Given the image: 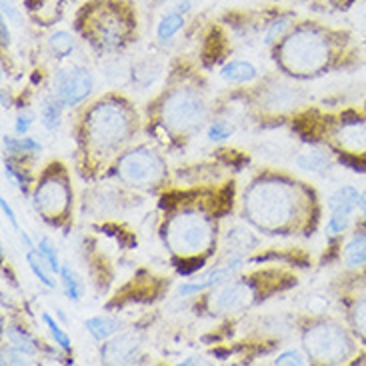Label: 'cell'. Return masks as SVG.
Returning <instances> with one entry per match:
<instances>
[{
    "label": "cell",
    "mask_w": 366,
    "mask_h": 366,
    "mask_svg": "<svg viewBox=\"0 0 366 366\" xmlns=\"http://www.w3.org/2000/svg\"><path fill=\"white\" fill-rule=\"evenodd\" d=\"M350 36L342 30L327 29L317 22H305L288 34L280 46L285 66L298 74L322 72L340 56L345 59Z\"/></svg>",
    "instance_id": "cell-1"
},
{
    "label": "cell",
    "mask_w": 366,
    "mask_h": 366,
    "mask_svg": "<svg viewBox=\"0 0 366 366\" xmlns=\"http://www.w3.org/2000/svg\"><path fill=\"white\" fill-rule=\"evenodd\" d=\"M134 20L124 2L92 0L82 9L79 29L102 49H117L129 36Z\"/></svg>",
    "instance_id": "cell-2"
},
{
    "label": "cell",
    "mask_w": 366,
    "mask_h": 366,
    "mask_svg": "<svg viewBox=\"0 0 366 366\" xmlns=\"http://www.w3.org/2000/svg\"><path fill=\"white\" fill-rule=\"evenodd\" d=\"M305 347L308 355L318 362L340 365L347 362L355 352V340L337 322H322L305 335Z\"/></svg>",
    "instance_id": "cell-3"
},
{
    "label": "cell",
    "mask_w": 366,
    "mask_h": 366,
    "mask_svg": "<svg viewBox=\"0 0 366 366\" xmlns=\"http://www.w3.org/2000/svg\"><path fill=\"white\" fill-rule=\"evenodd\" d=\"M210 238H212L210 222L197 212L180 214L170 227L172 247H174V250L184 252V254L204 250L210 244Z\"/></svg>",
    "instance_id": "cell-4"
},
{
    "label": "cell",
    "mask_w": 366,
    "mask_h": 366,
    "mask_svg": "<svg viewBox=\"0 0 366 366\" xmlns=\"http://www.w3.org/2000/svg\"><path fill=\"white\" fill-rule=\"evenodd\" d=\"M330 218L327 222V234L330 238L342 234L350 224V218L360 208V194L355 187H340L328 198Z\"/></svg>",
    "instance_id": "cell-5"
},
{
    "label": "cell",
    "mask_w": 366,
    "mask_h": 366,
    "mask_svg": "<svg viewBox=\"0 0 366 366\" xmlns=\"http://www.w3.org/2000/svg\"><path fill=\"white\" fill-rule=\"evenodd\" d=\"M92 76L86 69H69L60 70L54 76V90H56V99L72 107L79 104L80 100H84L92 90Z\"/></svg>",
    "instance_id": "cell-6"
},
{
    "label": "cell",
    "mask_w": 366,
    "mask_h": 366,
    "mask_svg": "<svg viewBox=\"0 0 366 366\" xmlns=\"http://www.w3.org/2000/svg\"><path fill=\"white\" fill-rule=\"evenodd\" d=\"M90 130H92V139L109 147V144L119 142L122 134L127 132V119L122 117L119 107L100 104L90 117Z\"/></svg>",
    "instance_id": "cell-7"
},
{
    "label": "cell",
    "mask_w": 366,
    "mask_h": 366,
    "mask_svg": "<svg viewBox=\"0 0 366 366\" xmlns=\"http://www.w3.org/2000/svg\"><path fill=\"white\" fill-rule=\"evenodd\" d=\"M160 160L150 154L149 150H137L130 152L120 160V177L130 184H149L154 179H159Z\"/></svg>",
    "instance_id": "cell-8"
},
{
    "label": "cell",
    "mask_w": 366,
    "mask_h": 366,
    "mask_svg": "<svg viewBox=\"0 0 366 366\" xmlns=\"http://www.w3.org/2000/svg\"><path fill=\"white\" fill-rule=\"evenodd\" d=\"M335 140L350 157L366 154V119L350 117L340 120L335 130Z\"/></svg>",
    "instance_id": "cell-9"
},
{
    "label": "cell",
    "mask_w": 366,
    "mask_h": 366,
    "mask_svg": "<svg viewBox=\"0 0 366 366\" xmlns=\"http://www.w3.org/2000/svg\"><path fill=\"white\" fill-rule=\"evenodd\" d=\"M167 117L170 124L179 129H190L194 124H200L202 119V104L200 100L190 94H177L167 107Z\"/></svg>",
    "instance_id": "cell-10"
},
{
    "label": "cell",
    "mask_w": 366,
    "mask_h": 366,
    "mask_svg": "<svg viewBox=\"0 0 366 366\" xmlns=\"http://www.w3.org/2000/svg\"><path fill=\"white\" fill-rule=\"evenodd\" d=\"M66 202H69V188L59 180H44L34 197L36 208L49 217H54L60 210H64Z\"/></svg>",
    "instance_id": "cell-11"
},
{
    "label": "cell",
    "mask_w": 366,
    "mask_h": 366,
    "mask_svg": "<svg viewBox=\"0 0 366 366\" xmlns=\"http://www.w3.org/2000/svg\"><path fill=\"white\" fill-rule=\"evenodd\" d=\"M258 200H262L260 204L252 202V212L257 210H268V217L262 220L264 224L268 222H277V224H282L287 220L288 210H290V198H288L287 190L285 188H270V190H260L258 194ZM260 222V224H262Z\"/></svg>",
    "instance_id": "cell-12"
},
{
    "label": "cell",
    "mask_w": 366,
    "mask_h": 366,
    "mask_svg": "<svg viewBox=\"0 0 366 366\" xmlns=\"http://www.w3.org/2000/svg\"><path fill=\"white\" fill-rule=\"evenodd\" d=\"M240 267H242V260H232V262H228L227 267L212 268V270H208L204 274H200L194 282L182 285L180 287V295H192V292H198V290H204L208 287L220 285V282H224V280L232 277Z\"/></svg>",
    "instance_id": "cell-13"
},
{
    "label": "cell",
    "mask_w": 366,
    "mask_h": 366,
    "mask_svg": "<svg viewBox=\"0 0 366 366\" xmlns=\"http://www.w3.org/2000/svg\"><path fill=\"white\" fill-rule=\"evenodd\" d=\"M250 297L252 295H250L247 285H230V287H224L218 292L214 307L222 312H234V310L248 307Z\"/></svg>",
    "instance_id": "cell-14"
},
{
    "label": "cell",
    "mask_w": 366,
    "mask_h": 366,
    "mask_svg": "<svg viewBox=\"0 0 366 366\" xmlns=\"http://www.w3.org/2000/svg\"><path fill=\"white\" fill-rule=\"evenodd\" d=\"M222 79L228 80V82H250V80L257 79V69L250 64V62H244V60H232L228 62L227 66L222 69Z\"/></svg>",
    "instance_id": "cell-15"
},
{
    "label": "cell",
    "mask_w": 366,
    "mask_h": 366,
    "mask_svg": "<svg viewBox=\"0 0 366 366\" xmlns=\"http://www.w3.org/2000/svg\"><path fill=\"white\" fill-rule=\"evenodd\" d=\"M348 318H350V327L355 330V335L362 342H366V292L352 300Z\"/></svg>",
    "instance_id": "cell-16"
},
{
    "label": "cell",
    "mask_w": 366,
    "mask_h": 366,
    "mask_svg": "<svg viewBox=\"0 0 366 366\" xmlns=\"http://www.w3.org/2000/svg\"><path fill=\"white\" fill-rule=\"evenodd\" d=\"M347 264L350 268H360L366 264V232H360L347 244Z\"/></svg>",
    "instance_id": "cell-17"
},
{
    "label": "cell",
    "mask_w": 366,
    "mask_h": 366,
    "mask_svg": "<svg viewBox=\"0 0 366 366\" xmlns=\"http://www.w3.org/2000/svg\"><path fill=\"white\" fill-rule=\"evenodd\" d=\"M86 328H89V332L97 338V340H104V338H109L110 335H114L120 328V325L119 320H114V318L97 317L86 320Z\"/></svg>",
    "instance_id": "cell-18"
},
{
    "label": "cell",
    "mask_w": 366,
    "mask_h": 366,
    "mask_svg": "<svg viewBox=\"0 0 366 366\" xmlns=\"http://www.w3.org/2000/svg\"><path fill=\"white\" fill-rule=\"evenodd\" d=\"M182 26H184V19L180 16L179 12H170L167 16H162L159 29H157V34H159L160 40L167 42V40L172 39Z\"/></svg>",
    "instance_id": "cell-19"
},
{
    "label": "cell",
    "mask_w": 366,
    "mask_h": 366,
    "mask_svg": "<svg viewBox=\"0 0 366 366\" xmlns=\"http://www.w3.org/2000/svg\"><path fill=\"white\" fill-rule=\"evenodd\" d=\"M60 117H62V102L60 100H44L42 104V120L44 127L49 130H56L60 124Z\"/></svg>",
    "instance_id": "cell-20"
},
{
    "label": "cell",
    "mask_w": 366,
    "mask_h": 366,
    "mask_svg": "<svg viewBox=\"0 0 366 366\" xmlns=\"http://www.w3.org/2000/svg\"><path fill=\"white\" fill-rule=\"evenodd\" d=\"M49 42H50V49L54 50V54H59L60 59L69 56L70 52L74 50V39L70 36L69 32H64V30L54 32V34L50 36Z\"/></svg>",
    "instance_id": "cell-21"
},
{
    "label": "cell",
    "mask_w": 366,
    "mask_h": 366,
    "mask_svg": "<svg viewBox=\"0 0 366 366\" xmlns=\"http://www.w3.org/2000/svg\"><path fill=\"white\" fill-rule=\"evenodd\" d=\"M60 277H62V285H64V290H66V297L70 300H79L80 295H82V285L80 280L76 278V274L72 272L70 267H60Z\"/></svg>",
    "instance_id": "cell-22"
},
{
    "label": "cell",
    "mask_w": 366,
    "mask_h": 366,
    "mask_svg": "<svg viewBox=\"0 0 366 366\" xmlns=\"http://www.w3.org/2000/svg\"><path fill=\"white\" fill-rule=\"evenodd\" d=\"M26 262H29L30 270L34 272V277L39 278L44 287L54 288V280H50L49 272H46V270H44V267H42V264H44V258L39 257L36 252H32V250H30L29 254H26Z\"/></svg>",
    "instance_id": "cell-23"
},
{
    "label": "cell",
    "mask_w": 366,
    "mask_h": 366,
    "mask_svg": "<svg viewBox=\"0 0 366 366\" xmlns=\"http://www.w3.org/2000/svg\"><path fill=\"white\" fill-rule=\"evenodd\" d=\"M10 342L14 345V348H19L20 352H24V355H34L36 352V347H34V340L22 330V328H14V330H10Z\"/></svg>",
    "instance_id": "cell-24"
},
{
    "label": "cell",
    "mask_w": 366,
    "mask_h": 366,
    "mask_svg": "<svg viewBox=\"0 0 366 366\" xmlns=\"http://www.w3.org/2000/svg\"><path fill=\"white\" fill-rule=\"evenodd\" d=\"M4 149L6 152H12V154H19V152H40V144L34 142L32 139H10V137H4Z\"/></svg>",
    "instance_id": "cell-25"
},
{
    "label": "cell",
    "mask_w": 366,
    "mask_h": 366,
    "mask_svg": "<svg viewBox=\"0 0 366 366\" xmlns=\"http://www.w3.org/2000/svg\"><path fill=\"white\" fill-rule=\"evenodd\" d=\"M39 254L44 258V262L49 264L52 272H60L59 254H56V248L52 247V242H50L49 238H42L39 242Z\"/></svg>",
    "instance_id": "cell-26"
},
{
    "label": "cell",
    "mask_w": 366,
    "mask_h": 366,
    "mask_svg": "<svg viewBox=\"0 0 366 366\" xmlns=\"http://www.w3.org/2000/svg\"><path fill=\"white\" fill-rule=\"evenodd\" d=\"M124 345H127V338H120V340L110 342L107 350H104V357L110 358V360H124L137 347V345H129V347H124Z\"/></svg>",
    "instance_id": "cell-27"
},
{
    "label": "cell",
    "mask_w": 366,
    "mask_h": 366,
    "mask_svg": "<svg viewBox=\"0 0 366 366\" xmlns=\"http://www.w3.org/2000/svg\"><path fill=\"white\" fill-rule=\"evenodd\" d=\"M42 320H44V325L49 327L50 335H52V338H54V342H56V345H60V347L64 348V350H70L69 335H66V332H64V330H62V328H60L59 325H56V322L50 318V315H46V312H44V315H42Z\"/></svg>",
    "instance_id": "cell-28"
},
{
    "label": "cell",
    "mask_w": 366,
    "mask_h": 366,
    "mask_svg": "<svg viewBox=\"0 0 366 366\" xmlns=\"http://www.w3.org/2000/svg\"><path fill=\"white\" fill-rule=\"evenodd\" d=\"M232 134V129L228 127L227 122H212L210 129H208V139L210 140H224Z\"/></svg>",
    "instance_id": "cell-29"
},
{
    "label": "cell",
    "mask_w": 366,
    "mask_h": 366,
    "mask_svg": "<svg viewBox=\"0 0 366 366\" xmlns=\"http://www.w3.org/2000/svg\"><path fill=\"white\" fill-rule=\"evenodd\" d=\"M288 22H290L288 19H278L277 22H272V24H270V29H268L267 32V44H270V42H274V40L282 36V32L290 26Z\"/></svg>",
    "instance_id": "cell-30"
},
{
    "label": "cell",
    "mask_w": 366,
    "mask_h": 366,
    "mask_svg": "<svg viewBox=\"0 0 366 366\" xmlns=\"http://www.w3.org/2000/svg\"><path fill=\"white\" fill-rule=\"evenodd\" d=\"M277 365H305V358L300 357L298 352L290 350V352H282L277 358Z\"/></svg>",
    "instance_id": "cell-31"
},
{
    "label": "cell",
    "mask_w": 366,
    "mask_h": 366,
    "mask_svg": "<svg viewBox=\"0 0 366 366\" xmlns=\"http://www.w3.org/2000/svg\"><path fill=\"white\" fill-rule=\"evenodd\" d=\"M30 127H32V117L30 114H20L16 119V124H14V130H16V134L24 137L30 130Z\"/></svg>",
    "instance_id": "cell-32"
},
{
    "label": "cell",
    "mask_w": 366,
    "mask_h": 366,
    "mask_svg": "<svg viewBox=\"0 0 366 366\" xmlns=\"http://www.w3.org/2000/svg\"><path fill=\"white\" fill-rule=\"evenodd\" d=\"M0 207H2V212H4V214H6V218H9V220H10V224L16 228V230H20L19 220H16V214H14V210H12V207H10V204H9V202H6V200H4V198L0 200Z\"/></svg>",
    "instance_id": "cell-33"
},
{
    "label": "cell",
    "mask_w": 366,
    "mask_h": 366,
    "mask_svg": "<svg viewBox=\"0 0 366 366\" xmlns=\"http://www.w3.org/2000/svg\"><path fill=\"white\" fill-rule=\"evenodd\" d=\"M2 12H4V19L19 20V10L12 6L10 0H2Z\"/></svg>",
    "instance_id": "cell-34"
},
{
    "label": "cell",
    "mask_w": 366,
    "mask_h": 366,
    "mask_svg": "<svg viewBox=\"0 0 366 366\" xmlns=\"http://www.w3.org/2000/svg\"><path fill=\"white\" fill-rule=\"evenodd\" d=\"M10 42V32H9V26H6V19H2V44L6 46Z\"/></svg>",
    "instance_id": "cell-35"
},
{
    "label": "cell",
    "mask_w": 366,
    "mask_h": 366,
    "mask_svg": "<svg viewBox=\"0 0 366 366\" xmlns=\"http://www.w3.org/2000/svg\"><path fill=\"white\" fill-rule=\"evenodd\" d=\"M360 210L365 212V217H366V192L365 194H360Z\"/></svg>",
    "instance_id": "cell-36"
}]
</instances>
